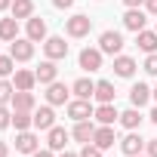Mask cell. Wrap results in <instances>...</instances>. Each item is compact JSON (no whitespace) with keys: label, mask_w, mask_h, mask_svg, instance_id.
<instances>
[{"label":"cell","mask_w":157,"mask_h":157,"mask_svg":"<svg viewBox=\"0 0 157 157\" xmlns=\"http://www.w3.org/2000/svg\"><path fill=\"white\" fill-rule=\"evenodd\" d=\"M145 6H148V13H154V16H157V0H145Z\"/></svg>","instance_id":"obj_36"},{"label":"cell","mask_w":157,"mask_h":157,"mask_svg":"<svg viewBox=\"0 0 157 157\" xmlns=\"http://www.w3.org/2000/svg\"><path fill=\"white\" fill-rule=\"evenodd\" d=\"M71 136H74L77 142H83V145H86V142H93V136H96V126H93L90 120H77V126H74V132H71Z\"/></svg>","instance_id":"obj_17"},{"label":"cell","mask_w":157,"mask_h":157,"mask_svg":"<svg viewBox=\"0 0 157 157\" xmlns=\"http://www.w3.org/2000/svg\"><path fill=\"white\" fill-rule=\"evenodd\" d=\"M13 93H16V86H13V83H6L3 77H0V105L13 102Z\"/></svg>","instance_id":"obj_29"},{"label":"cell","mask_w":157,"mask_h":157,"mask_svg":"<svg viewBox=\"0 0 157 157\" xmlns=\"http://www.w3.org/2000/svg\"><path fill=\"white\" fill-rule=\"evenodd\" d=\"M34 74H37V80H40V83H46V86H49L56 77H59V68H56V62H52V59H46V62H40V68H37Z\"/></svg>","instance_id":"obj_13"},{"label":"cell","mask_w":157,"mask_h":157,"mask_svg":"<svg viewBox=\"0 0 157 157\" xmlns=\"http://www.w3.org/2000/svg\"><path fill=\"white\" fill-rule=\"evenodd\" d=\"M151 120H154V123H157V108H154V111H151Z\"/></svg>","instance_id":"obj_42"},{"label":"cell","mask_w":157,"mask_h":157,"mask_svg":"<svg viewBox=\"0 0 157 157\" xmlns=\"http://www.w3.org/2000/svg\"><path fill=\"white\" fill-rule=\"evenodd\" d=\"M62 157H80V154H71V151H62Z\"/></svg>","instance_id":"obj_41"},{"label":"cell","mask_w":157,"mask_h":157,"mask_svg":"<svg viewBox=\"0 0 157 157\" xmlns=\"http://www.w3.org/2000/svg\"><path fill=\"white\" fill-rule=\"evenodd\" d=\"M99 49L108 52V56H117V52L123 49V34H120V31H102V37H99Z\"/></svg>","instance_id":"obj_1"},{"label":"cell","mask_w":157,"mask_h":157,"mask_svg":"<svg viewBox=\"0 0 157 157\" xmlns=\"http://www.w3.org/2000/svg\"><path fill=\"white\" fill-rule=\"evenodd\" d=\"M13 19H31L34 16V3L31 0H13Z\"/></svg>","instance_id":"obj_25"},{"label":"cell","mask_w":157,"mask_h":157,"mask_svg":"<svg viewBox=\"0 0 157 157\" xmlns=\"http://www.w3.org/2000/svg\"><path fill=\"white\" fill-rule=\"evenodd\" d=\"M120 123H123L126 129H136V126L142 123V114H139V108H129V111H123V114H120Z\"/></svg>","instance_id":"obj_28"},{"label":"cell","mask_w":157,"mask_h":157,"mask_svg":"<svg viewBox=\"0 0 157 157\" xmlns=\"http://www.w3.org/2000/svg\"><path fill=\"white\" fill-rule=\"evenodd\" d=\"M93 28V19L90 16H71L68 19V37H86Z\"/></svg>","instance_id":"obj_5"},{"label":"cell","mask_w":157,"mask_h":157,"mask_svg":"<svg viewBox=\"0 0 157 157\" xmlns=\"http://www.w3.org/2000/svg\"><path fill=\"white\" fill-rule=\"evenodd\" d=\"M123 3H126L129 10H136V6H142V3H145V0H123Z\"/></svg>","instance_id":"obj_38"},{"label":"cell","mask_w":157,"mask_h":157,"mask_svg":"<svg viewBox=\"0 0 157 157\" xmlns=\"http://www.w3.org/2000/svg\"><path fill=\"white\" fill-rule=\"evenodd\" d=\"M13 65H16L13 56H0V77H10L13 74Z\"/></svg>","instance_id":"obj_30"},{"label":"cell","mask_w":157,"mask_h":157,"mask_svg":"<svg viewBox=\"0 0 157 157\" xmlns=\"http://www.w3.org/2000/svg\"><path fill=\"white\" fill-rule=\"evenodd\" d=\"M80 68H83V71H99V68H102V49H90V46H86V49L80 52Z\"/></svg>","instance_id":"obj_9"},{"label":"cell","mask_w":157,"mask_h":157,"mask_svg":"<svg viewBox=\"0 0 157 157\" xmlns=\"http://www.w3.org/2000/svg\"><path fill=\"white\" fill-rule=\"evenodd\" d=\"M114 71H117V77H132V74H136V59L117 56V59H114Z\"/></svg>","instance_id":"obj_18"},{"label":"cell","mask_w":157,"mask_h":157,"mask_svg":"<svg viewBox=\"0 0 157 157\" xmlns=\"http://www.w3.org/2000/svg\"><path fill=\"white\" fill-rule=\"evenodd\" d=\"M154 31H157V28H154Z\"/></svg>","instance_id":"obj_45"},{"label":"cell","mask_w":157,"mask_h":157,"mask_svg":"<svg viewBox=\"0 0 157 157\" xmlns=\"http://www.w3.org/2000/svg\"><path fill=\"white\" fill-rule=\"evenodd\" d=\"M34 126H37V129H46V132L56 126V114H52V105H43V108H37V111H34Z\"/></svg>","instance_id":"obj_7"},{"label":"cell","mask_w":157,"mask_h":157,"mask_svg":"<svg viewBox=\"0 0 157 157\" xmlns=\"http://www.w3.org/2000/svg\"><path fill=\"white\" fill-rule=\"evenodd\" d=\"M13 6V0H0V13H3V10H10Z\"/></svg>","instance_id":"obj_39"},{"label":"cell","mask_w":157,"mask_h":157,"mask_svg":"<svg viewBox=\"0 0 157 157\" xmlns=\"http://www.w3.org/2000/svg\"><path fill=\"white\" fill-rule=\"evenodd\" d=\"M102 126H114V120H120V114H117V108H114V102L111 105H99L96 108V114H93Z\"/></svg>","instance_id":"obj_12"},{"label":"cell","mask_w":157,"mask_h":157,"mask_svg":"<svg viewBox=\"0 0 157 157\" xmlns=\"http://www.w3.org/2000/svg\"><path fill=\"white\" fill-rule=\"evenodd\" d=\"M43 52H46V59H65L68 56V43H65V37H46L43 40Z\"/></svg>","instance_id":"obj_4"},{"label":"cell","mask_w":157,"mask_h":157,"mask_svg":"<svg viewBox=\"0 0 157 157\" xmlns=\"http://www.w3.org/2000/svg\"><path fill=\"white\" fill-rule=\"evenodd\" d=\"M68 93H71V90H68L65 83L52 80L49 90H46V102H49V105H68Z\"/></svg>","instance_id":"obj_6"},{"label":"cell","mask_w":157,"mask_h":157,"mask_svg":"<svg viewBox=\"0 0 157 157\" xmlns=\"http://www.w3.org/2000/svg\"><path fill=\"white\" fill-rule=\"evenodd\" d=\"M46 142H49V151H65V145H68V132H65L62 126H52Z\"/></svg>","instance_id":"obj_20"},{"label":"cell","mask_w":157,"mask_h":157,"mask_svg":"<svg viewBox=\"0 0 157 157\" xmlns=\"http://www.w3.org/2000/svg\"><path fill=\"white\" fill-rule=\"evenodd\" d=\"M96 99H99V105H111V102H114V83L99 80V83H96Z\"/></svg>","instance_id":"obj_24"},{"label":"cell","mask_w":157,"mask_h":157,"mask_svg":"<svg viewBox=\"0 0 157 157\" xmlns=\"http://www.w3.org/2000/svg\"><path fill=\"white\" fill-rule=\"evenodd\" d=\"M52 3H56L59 10H68V6H74V0H52Z\"/></svg>","instance_id":"obj_35"},{"label":"cell","mask_w":157,"mask_h":157,"mask_svg":"<svg viewBox=\"0 0 157 157\" xmlns=\"http://www.w3.org/2000/svg\"><path fill=\"white\" fill-rule=\"evenodd\" d=\"M114 142H117V136H114V129H111V126H99V129H96V136H93V145H99L102 151H105V148H111Z\"/></svg>","instance_id":"obj_15"},{"label":"cell","mask_w":157,"mask_h":157,"mask_svg":"<svg viewBox=\"0 0 157 157\" xmlns=\"http://www.w3.org/2000/svg\"><path fill=\"white\" fill-rule=\"evenodd\" d=\"M136 157H142V154H136Z\"/></svg>","instance_id":"obj_44"},{"label":"cell","mask_w":157,"mask_h":157,"mask_svg":"<svg viewBox=\"0 0 157 157\" xmlns=\"http://www.w3.org/2000/svg\"><path fill=\"white\" fill-rule=\"evenodd\" d=\"M145 148H148V157H157V139H151V142H145Z\"/></svg>","instance_id":"obj_34"},{"label":"cell","mask_w":157,"mask_h":157,"mask_svg":"<svg viewBox=\"0 0 157 157\" xmlns=\"http://www.w3.org/2000/svg\"><path fill=\"white\" fill-rule=\"evenodd\" d=\"M10 105H13V111H34V96H31V90H16Z\"/></svg>","instance_id":"obj_10"},{"label":"cell","mask_w":157,"mask_h":157,"mask_svg":"<svg viewBox=\"0 0 157 157\" xmlns=\"http://www.w3.org/2000/svg\"><path fill=\"white\" fill-rule=\"evenodd\" d=\"M0 157H6V142H0Z\"/></svg>","instance_id":"obj_40"},{"label":"cell","mask_w":157,"mask_h":157,"mask_svg":"<svg viewBox=\"0 0 157 157\" xmlns=\"http://www.w3.org/2000/svg\"><path fill=\"white\" fill-rule=\"evenodd\" d=\"M71 93H74L77 99H93V96H96V83H93V80H86V77H80V80H74Z\"/></svg>","instance_id":"obj_16"},{"label":"cell","mask_w":157,"mask_h":157,"mask_svg":"<svg viewBox=\"0 0 157 157\" xmlns=\"http://www.w3.org/2000/svg\"><path fill=\"white\" fill-rule=\"evenodd\" d=\"M136 43L145 52H157V31H139L136 34Z\"/></svg>","instance_id":"obj_22"},{"label":"cell","mask_w":157,"mask_h":157,"mask_svg":"<svg viewBox=\"0 0 157 157\" xmlns=\"http://www.w3.org/2000/svg\"><path fill=\"white\" fill-rule=\"evenodd\" d=\"M28 40H34V43H40V40H46V22L43 19H28Z\"/></svg>","instance_id":"obj_14"},{"label":"cell","mask_w":157,"mask_h":157,"mask_svg":"<svg viewBox=\"0 0 157 157\" xmlns=\"http://www.w3.org/2000/svg\"><path fill=\"white\" fill-rule=\"evenodd\" d=\"M151 96H154V102H157V86H154V90H151Z\"/></svg>","instance_id":"obj_43"},{"label":"cell","mask_w":157,"mask_h":157,"mask_svg":"<svg viewBox=\"0 0 157 157\" xmlns=\"http://www.w3.org/2000/svg\"><path fill=\"white\" fill-rule=\"evenodd\" d=\"M148 99H151V90H148L145 83H136V86L129 90V102H132V108H142V105H148Z\"/></svg>","instance_id":"obj_19"},{"label":"cell","mask_w":157,"mask_h":157,"mask_svg":"<svg viewBox=\"0 0 157 157\" xmlns=\"http://www.w3.org/2000/svg\"><path fill=\"white\" fill-rule=\"evenodd\" d=\"M16 148H19L22 154H34L40 145H37V136H34L31 129H22V132L16 136Z\"/></svg>","instance_id":"obj_11"},{"label":"cell","mask_w":157,"mask_h":157,"mask_svg":"<svg viewBox=\"0 0 157 157\" xmlns=\"http://www.w3.org/2000/svg\"><path fill=\"white\" fill-rule=\"evenodd\" d=\"M80 157H102V148L86 142V145H83V151H80Z\"/></svg>","instance_id":"obj_32"},{"label":"cell","mask_w":157,"mask_h":157,"mask_svg":"<svg viewBox=\"0 0 157 157\" xmlns=\"http://www.w3.org/2000/svg\"><path fill=\"white\" fill-rule=\"evenodd\" d=\"M31 157H56V154H52V151H40V148H37V151H34Z\"/></svg>","instance_id":"obj_37"},{"label":"cell","mask_w":157,"mask_h":157,"mask_svg":"<svg viewBox=\"0 0 157 157\" xmlns=\"http://www.w3.org/2000/svg\"><path fill=\"white\" fill-rule=\"evenodd\" d=\"M96 111H93V105H90V99H74V102H68V117L77 123V120H90Z\"/></svg>","instance_id":"obj_3"},{"label":"cell","mask_w":157,"mask_h":157,"mask_svg":"<svg viewBox=\"0 0 157 157\" xmlns=\"http://www.w3.org/2000/svg\"><path fill=\"white\" fill-rule=\"evenodd\" d=\"M10 123H13V111H6L3 105H0V129H6Z\"/></svg>","instance_id":"obj_33"},{"label":"cell","mask_w":157,"mask_h":157,"mask_svg":"<svg viewBox=\"0 0 157 157\" xmlns=\"http://www.w3.org/2000/svg\"><path fill=\"white\" fill-rule=\"evenodd\" d=\"M10 56H13L16 62H28V59L34 56V40H28V37H16V40L10 43Z\"/></svg>","instance_id":"obj_2"},{"label":"cell","mask_w":157,"mask_h":157,"mask_svg":"<svg viewBox=\"0 0 157 157\" xmlns=\"http://www.w3.org/2000/svg\"><path fill=\"white\" fill-rule=\"evenodd\" d=\"M13 126L22 132V129H31L34 126V114L31 111H13Z\"/></svg>","instance_id":"obj_27"},{"label":"cell","mask_w":157,"mask_h":157,"mask_svg":"<svg viewBox=\"0 0 157 157\" xmlns=\"http://www.w3.org/2000/svg\"><path fill=\"white\" fill-rule=\"evenodd\" d=\"M145 71L157 77V52H148V59H145Z\"/></svg>","instance_id":"obj_31"},{"label":"cell","mask_w":157,"mask_h":157,"mask_svg":"<svg viewBox=\"0 0 157 157\" xmlns=\"http://www.w3.org/2000/svg\"><path fill=\"white\" fill-rule=\"evenodd\" d=\"M120 148H123V154H129V157H136V154H142V148H145V142H142V136H136V132H129L123 142H120Z\"/></svg>","instance_id":"obj_21"},{"label":"cell","mask_w":157,"mask_h":157,"mask_svg":"<svg viewBox=\"0 0 157 157\" xmlns=\"http://www.w3.org/2000/svg\"><path fill=\"white\" fill-rule=\"evenodd\" d=\"M19 37V19H0V40H16Z\"/></svg>","instance_id":"obj_23"},{"label":"cell","mask_w":157,"mask_h":157,"mask_svg":"<svg viewBox=\"0 0 157 157\" xmlns=\"http://www.w3.org/2000/svg\"><path fill=\"white\" fill-rule=\"evenodd\" d=\"M34 83H37V74L34 71H16V80H13L16 90H31Z\"/></svg>","instance_id":"obj_26"},{"label":"cell","mask_w":157,"mask_h":157,"mask_svg":"<svg viewBox=\"0 0 157 157\" xmlns=\"http://www.w3.org/2000/svg\"><path fill=\"white\" fill-rule=\"evenodd\" d=\"M145 22H148V16H145L139 6H136V10H126V16H123V25H126L129 31H136V34L145 31Z\"/></svg>","instance_id":"obj_8"}]
</instances>
